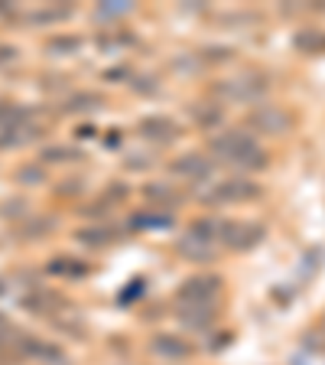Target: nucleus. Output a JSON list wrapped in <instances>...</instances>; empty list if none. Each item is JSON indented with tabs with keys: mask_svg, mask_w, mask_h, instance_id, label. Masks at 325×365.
I'll return each instance as SVG.
<instances>
[{
	"mask_svg": "<svg viewBox=\"0 0 325 365\" xmlns=\"http://www.w3.org/2000/svg\"><path fill=\"white\" fill-rule=\"evenodd\" d=\"M95 105H98V95H78L75 101H72V105L65 108V111H95Z\"/></svg>",
	"mask_w": 325,
	"mask_h": 365,
	"instance_id": "obj_13",
	"label": "nucleus"
},
{
	"mask_svg": "<svg viewBox=\"0 0 325 365\" xmlns=\"http://www.w3.org/2000/svg\"><path fill=\"white\" fill-rule=\"evenodd\" d=\"M221 281L215 274H196L179 287L176 294V307H215L218 304Z\"/></svg>",
	"mask_w": 325,
	"mask_h": 365,
	"instance_id": "obj_4",
	"label": "nucleus"
},
{
	"mask_svg": "<svg viewBox=\"0 0 325 365\" xmlns=\"http://www.w3.org/2000/svg\"><path fill=\"white\" fill-rule=\"evenodd\" d=\"M212 153L241 170L267 167V150L257 144V137L247 134V130H225V134L212 137Z\"/></svg>",
	"mask_w": 325,
	"mask_h": 365,
	"instance_id": "obj_1",
	"label": "nucleus"
},
{
	"mask_svg": "<svg viewBox=\"0 0 325 365\" xmlns=\"http://www.w3.org/2000/svg\"><path fill=\"white\" fill-rule=\"evenodd\" d=\"M264 91H267L264 82H254V78H231V82H225L221 95H225V98H235V101H247V98L264 95Z\"/></svg>",
	"mask_w": 325,
	"mask_h": 365,
	"instance_id": "obj_7",
	"label": "nucleus"
},
{
	"mask_svg": "<svg viewBox=\"0 0 325 365\" xmlns=\"http://www.w3.org/2000/svg\"><path fill=\"white\" fill-rule=\"evenodd\" d=\"M150 349L156 352L159 359H166V362H179V359H186L192 352V346H186L179 336H156V339L150 342Z\"/></svg>",
	"mask_w": 325,
	"mask_h": 365,
	"instance_id": "obj_6",
	"label": "nucleus"
},
{
	"mask_svg": "<svg viewBox=\"0 0 325 365\" xmlns=\"http://www.w3.org/2000/svg\"><path fill=\"white\" fill-rule=\"evenodd\" d=\"M254 128H264V130H273V134H280V130L289 128V118L280 111V108H257L254 118H250Z\"/></svg>",
	"mask_w": 325,
	"mask_h": 365,
	"instance_id": "obj_10",
	"label": "nucleus"
},
{
	"mask_svg": "<svg viewBox=\"0 0 325 365\" xmlns=\"http://www.w3.org/2000/svg\"><path fill=\"white\" fill-rule=\"evenodd\" d=\"M221 248L218 242V225H215L212 219L205 222H196V225L186 232V238L179 242V251L186 255V258H196V261H208L215 258Z\"/></svg>",
	"mask_w": 325,
	"mask_h": 365,
	"instance_id": "obj_2",
	"label": "nucleus"
},
{
	"mask_svg": "<svg viewBox=\"0 0 325 365\" xmlns=\"http://www.w3.org/2000/svg\"><path fill=\"white\" fill-rule=\"evenodd\" d=\"M111 238H114L111 228H95V232H82V242H88V245H107Z\"/></svg>",
	"mask_w": 325,
	"mask_h": 365,
	"instance_id": "obj_12",
	"label": "nucleus"
},
{
	"mask_svg": "<svg viewBox=\"0 0 325 365\" xmlns=\"http://www.w3.org/2000/svg\"><path fill=\"white\" fill-rule=\"evenodd\" d=\"M179 319L186 327H196V329H205L215 323V307H176Z\"/></svg>",
	"mask_w": 325,
	"mask_h": 365,
	"instance_id": "obj_11",
	"label": "nucleus"
},
{
	"mask_svg": "<svg viewBox=\"0 0 325 365\" xmlns=\"http://www.w3.org/2000/svg\"><path fill=\"white\" fill-rule=\"evenodd\" d=\"M173 170L179 176H186V180L196 182V180H205V176L212 173V163H208L205 157H192V153H186V157H179L173 163Z\"/></svg>",
	"mask_w": 325,
	"mask_h": 365,
	"instance_id": "obj_9",
	"label": "nucleus"
},
{
	"mask_svg": "<svg viewBox=\"0 0 325 365\" xmlns=\"http://www.w3.org/2000/svg\"><path fill=\"white\" fill-rule=\"evenodd\" d=\"M146 196H150V199H159V202H176V199H179V196H176V192H169V190H159V186H150V190H146Z\"/></svg>",
	"mask_w": 325,
	"mask_h": 365,
	"instance_id": "obj_14",
	"label": "nucleus"
},
{
	"mask_svg": "<svg viewBox=\"0 0 325 365\" xmlns=\"http://www.w3.org/2000/svg\"><path fill=\"white\" fill-rule=\"evenodd\" d=\"M140 130H144V137L159 140V144H166V140H173V137L179 134L176 121H169V118H144V121H140Z\"/></svg>",
	"mask_w": 325,
	"mask_h": 365,
	"instance_id": "obj_8",
	"label": "nucleus"
},
{
	"mask_svg": "<svg viewBox=\"0 0 325 365\" xmlns=\"http://www.w3.org/2000/svg\"><path fill=\"white\" fill-rule=\"evenodd\" d=\"M10 59H16V49H14V46H0V66H4V62H10Z\"/></svg>",
	"mask_w": 325,
	"mask_h": 365,
	"instance_id": "obj_15",
	"label": "nucleus"
},
{
	"mask_svg": "<svg viewBox=\"0 0 325 365\" xmlns=\"http://www.w3.org/2000/svg\"><path fill=\"white\" fill-rule=\"evenodd\" d=\"M260 196V186L254 180H221L215 182V186H208V190L202 192L205 202L212 205H235V202H247V199H257Z\"/></svg>",
	"mask_w": 325,
	"mask_h": 365,
	"instance_id": "obj_5",
	"label": "nucleus"
},
{
	"mask_svg": "<svg viewBox=\"0 0 325 365\" xmlns=\"http://www.w3.org/2000/svg\"><path fill=\"white\" fill-rule=\"evenodd\" d=\"M215 225H218V242H221V248L244 251V248H254V245L264 238V225H260V222L221 219V222H215Z\"/></svg>",
	"mask_w": 325,
	"mask_h": 365,
	"instance_id": "obj_3",
	"label": "nucleus"
}]
</instances>
